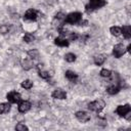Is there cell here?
I'll return each instance as SVG.
<instances>
[{"label": "cell", "instance_id": "6da1fadb", "mask_svg": "<svg viewBox=\"0 0 131 131\" xmlns=\"http://www.w3.org/2000/svg\"><path fill=\"white\" fill-rule=\"evenodd\" d=\"M105 4H106L105 0H89L87 5L85 6V9L88 13H90V12L96 10V9H99V8L103 7Z\"/></svg>", "mask_w": 131, "mask_h": 131}, {"label": "cell", "instance_id": "7a4b0ae2", "mask_svg": "<svg viewBox=\"0 0 131 131\" xmlns=\"http://www.w3.org/2000/svg\"><path fill=\"white\" fill-rule=\"evenodd\" d=\"M81 18H82V13H80V12H78V11H75V12L69 13V14L66 16L64 21L68 23V24L74 25V24L79 23V21L81 20Z\"/></svg>", "mask_w": 131, "mask_h": 131}, {"label": "cell", "instance_id": "3957f363", "mask_svg": "<svg viewBox=\"0 0 131 131\" xmlns=\"http://www.w3.org/2000/svg\"><path fill=\"white\" fill-rule=\"evenodd\" d=\"M104 106H105V103L101 99L94 100V101H92V102H90L88 104V108L90 111H92V112H100Z\"/></svg>", "mask_w": 131, "mask_h": 131}, {"label": "cell", "instance_id": "277c9868", "mask_svg": "<svg viewBox=\"0 0 131 131\" xmlns=\"http://www.w3.org/2000/svg\"><path fill=\"white\" fill-rule=\"evenodd\" d=\"M125 52H126V48H125L124 44H121V43L120 44H117L113 48V54H114V56L116 58L121 57Z\"/></svg>", "mask_w": 131, "mask_h": 131}, {"label": "cell", "instance_id": "5b68a950", "mask_svg": "<svg viewBox=\"0 0 131 131\" xmlns=\"http://www.w3.org/2000/svg\"><path fill=\"white\" fill-rule=\"evenodd\" d=\"M7 97V100L10 102V103H17L20 101V94L16 91H10L7 93L6 95Z\"/></svg>", "mask_w": 131, "mask_h": 131}, {"label": "cell", "instance_id": "8992f818", "mask_svg": "<svg viewBox=\"0 0 131 131\" xmlns=\"http://www.w3.org/2000/svg\"><path fill=\"white\" fill-rule=\"evenodd\" d=\"M131 111V106L130 104H124V105H119L116 110V113L120 116V117H125L126 115H128V113H130Z\"/></svg>", "mask_w": 131, "mask_h": 131}, {"label": "cell", "instance_id": "52a82bcc", "mask_svg": "<svg viewBox=\"0 0 131 131\" xmlns=\"http://www.w3.org/2000/svg\"><path fill=\"white\" fill-rule=\"evenodd\" d=\"M76 118H77L80 122L86 123V122H88V121L90 120V115H89L88 113L84 112V111H79V112L76 113Z\"/></svg>", "mask_w": 131, "mask_h": 131}, {"label": "cell", "instance_id": "ba28073f", "mask_svg": "<svg viewBox=\"0 0 131 131\" xmlns=\"http://www.w3.org/2000/svg\"><path fill=\"white\" fill-rule=\"evenodd\" d=\"M24 17H25V19H27V20H36V19L38 18V12H37V10H35V9H29V10H27V12L25 13Z\"/></svg>", "mask_w": 131, "mask_h": 131}, {"label": "cell", "instance_id": "9c48e42d", "mask_svg": "<svg viewBox=\"0 0 131 131\" xmlns=\"http://www.w3.org/2000/svg\"><path fill=\"white\" fill-rule=\"evenodd\" d=\"M52 97L55 99H66L67 98V92L62 90L61 88H57L52 92Z\"/></svg>", "mask_w": 131, "mask_h": 131}, {"label": "cell", "instance_id": "30bf717a", "mask_svg": "<svg viewBox=\"0 0 131 131\" xmlns=\"http://www.w3.org/2000/svg\"><path fill=\"white\" fill-rule=\"evenodd\" d=\"M31 102L28 100H23L18 104V112L19 113H27L31 108Z\"/></svg>", "mask_w": 131, "mask_h": 131}, {"label": "cell", "instance_id": "8fae6325", "mask_svg": "<svg viewBox=\"0 0 131 131\" xmlns=\"http://www.w3.org/2000/svg\"><path fill=\"white\" fill-rule=\"evenodd\" d=\"M33 66H34V62H33V60H32V58H26V59H24V60L21 61V67H23V69H24L25 71L31 70V69L33 68Z\"/></svg>", "mask_w": 131, "mask_h": 131}, {"label": "cell", "instance_id": "7c38bea8", "mask_svg": "<svg viewBox=\"0 0 131 131\" xmlns=\"http://www.w3.org/2000/svg\"><path fill=\"white\" fill-rule=\"evenodd\" d=\"M120 89H121V87L118 84H113L106 88V92L111 95H114V94H117L120 91Z\"/></svg>", "mask_w": 131, "mask_h": 131}, {"label": "cell", "instance_id": "4fadbf2b", "mask_svg": "<svg viewBox=\"0 0 131 131\" xmlns=\"http://www.w3.org/2000/svg\"><path fill=\"white\" fill-rule=\"evenodd\" d=\"M54 43H55V45L60 46V47H68V46H69V44H70V42H69L67 39L61 38V37L56 38V39L54 40Z\"/></svg>", "mask_w": 131, "mask_h": 131}, {"label": "cell", "instance_id": "5bb4252c", "mask_svg": "<svg viewBox=\"0 0 131 131\" xmlns=\"http://www.w3.org/2000/svg\"><path fill=\"white\" fill-rule=\"evenodd\" d=\"M122 33H123V36L125 39H130L131 38V27L126 25L122 28Z\"/></svg>", "mask_w": 131, "mask_h": 131}, {"label": "cell", "instance_id": "9a60e30c", "mask_svg": "<svg viewBox=\"0 0 131 131\" xmlns=\"http://www.w3.org/2000/svg\"><path fill=\"white\" fill-rule=\"evenodd\" d=\"M66 78L70 80L71 82H75L78 79V75L73 71H67L66 72Z\"/></svg>", "mask_w": 131, "mask_h": 131}, {"label": "cell", "instance_id": "2e32d148", "mask_svg": "<svg viewBox=\"0 0 131 131\" xmlns=\"http://www.w3.org/2000/svg\"><path fill=\"white\" fill-rule=\"evenodd\" d=\"M104 61H105V55H103V54H98L94 57V63L96 66H101V64H103Z\"/></svg>", "mask_w": 131, "mask_h": 131}, {"label": "cell", "instance_id": "e0dca14e", "mask_svg": "<svg viewBox=\"0 0 131 131\" xmlns=\"http://www.w3.org/2000/svg\"><path fill=\"white\" fill-rule=\"evenodd\" d=\"M10 111V103L2 102L0 103V114H6Z\"/></svg>", "mask_w": 131, "mask_h": 131}, {"label": "cell", "instance_id": "ac0fdd59", "mask_svg": "<svg viewBox=\"0 0 131 131\" xmlns=\"http://www.w3.org/2000/svg\"><path fill=\"white\" fill-rule=\"evenodd\" d=\"M110 31H111V34H112L113 36H116V37H118V36H120V35L122 34V29H121L120 27H117V26L112 27V28L110 29Z\"/></svg>", "mask_w": 131, "mask_h": 131}, {"label": "cell", "instance_id": "d6986e66", "mask_svg": "<svg viewBox=\"0 0 131 131\" xmlns=\"http://www.w3.org/2000/svg\"><path fill=\"white\" fill-rule=\"evenodd\" d=\"M28 55L32 58V59H36L39 57V51L37 49H31L28 51Z\"/></svg>", "mask_w": 131, "mask_h": 131}, {"label": "cell", "instance_id": "ffe728a7", "mask_svg": "<svg viewBox=\"0 0 131 131\" xmlns=\"http://www.w3.org/2000/svg\"><path fill=\"white\" fill-rule=\"evenodd\" d=\"M64 59L68 61V62H74L75 60H76V55L74 54V53H67L66 55H64Z\"/></svg>", "mask_w": 131, "mask_h": 131}, {"label": "cell", "instance_id": "44dd1931", "mask_svg": "<svg viewBox=\"0 0 131 131\" xmlns=\"http://www.w3.org/2000/svg\"><path fill=\"white\" fill-rule=\"evenodd\" d=\"M21 87L25 89H31L33 87V82L31 80H25L21 82Z\"/></svg>", "mask_w": 131, "mask_h": 131}, {"label": "cell", "instance_id": "7402d4cb", "mask_svg": "<svg viewBox=\"0 0 131 131\" xmlns=\"http://www.w3.org/2000/svg\"><path fill=\"white\" fill-rule=\"evenodd\" d=\"M35 40V37L32 35V34H30V33H28V34H26L25 36H24V41L26 42V43H31V42H33Z\"/></svg>", "mask_w": 131, "mask_h": 131}, {"label": "cell", "instance_id": "603a6c76", "mask_svg": "<svg viewBox=\"0 0 131 131\" xmlns=\"http://www.w3.org/2000/svg\"><path fill=\"white\" fill-rule=\"evenodd\" d=\"M111 75H112V72H111L110 70H107V69H102V70L100 71V76H101V77L108 78V77H111Z\"/></svg>", "mask_w": 131, "mask_h": 131}, {"label": "cell", "instance_id": "cb8c5ba5", "mask_svg": "<svg viewBox=\"0 0 131 131\" xmlns=\"http://www.w3.org/2000/svg\"><path fill=\"white\" fill-rule=\"evenodd\" d=\"M8 31H9V27H8L7 25H1V26H0V34H1V35L7 34Z\"/></svg>", "mask_w": 131, "mask_h": 131}, {"label": "cell", "instance_id": "d4e9b609", "mask_svg": "<svg viewBox=\"0 0 131 131\" xmlns=\"http://www.w3.org/2000/svg\"><path fill=\"white\" fill-rule=\"evenodd\" d=\"M15 130H17V131H27L28 130V127L25 124H23V123H18L15 126Z\"/></svg>", "mask_w": 131, "mask_h": 131}, {"label": "cell", "instance_id": "484cf974", "mask_svg": "<svg viewBox=\"0 0 131 131\" xmlns=\"http://www.w3.org/2000/svg\"><path fill=\"white\" fill-rule=\"evenodd\" d=\"M39 76H40L42 79H48V78L51 76V74H49V73L46 72V71H39Z\"/></svg>", "mask_w": 131, "mask_h": 131}, {"label": "cell", "instance_id": "4316f807", "mask_svg": "<svg viewBox=\"0 0 131 131\" xmlns=\"http://www.w3.org/2000/svg\"><path fill=\"white\" fill-rule=\"evenodd\" d=\"M55 18H57V19H60V20L64 21L66 15H64V14H63L62 12H58V13H56V15H55Z\"/></svg>", "mask_w": 131, "mask_h": 131}, {"label": "cell", "instance_id": "83f0119b", "mask_svg": "<svg viewBox=\"0 0 131 131\" xmlns=\"http://www.w3.org/2000/svg\"><path fill=\"white\" fill-rule=\"evenodd\" d=\"M79 38V35L77 34V33H72L71 35H70V40L71 41H75V40H77Z\"/></svg>", "mask_w": 131, "mask_h": 131}, {"label": "cell", "instance_id": "f1b7e54d", "mask_svg": "<svg viewBox=\"0 0 131 131\" xmlns=\"http://www.w3.org/2000/svg\"><path fill=\"white\" fill-rule=\"evenodd\" d=\"M56 2H57V0H47V3L48 4H54Z\"/></svg>", "mask_w": 131, "mask_h": 131}, {"label": "cell", "instance_id": "f546056e", "mask_svg": "<svg viewBox=\"0 0 131 131\" xmlns=\"http://www.w3.org/2000/svg\"><path fill=\"white\" fill-rule=\"evenodd\" d=\"M127 51H128V52H130V51H131V45H130V44H129V45H128V47H127Z\"/></svg>", "mask_w": 131, "mask_h": 131}]
</instances>
